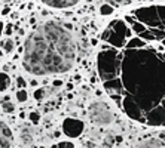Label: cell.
I'll return each mask as SVG.
<instances>
[{"instance_id": "obj_13", "label": "cell", "mask_w": 165, "mask_h": 148, "mask_svg": "<svg viewBox=\"0 0 165 148\" xmlns=\"http://www.w3.org/2000/svg\"><path fill=\"white\" fill-rule=\"evenodd\" d=\"M27 98H28V93H27V91H25L24 88L19 89L18 92H17V101H18V102H25Z\"/></svg>"}, {"instance_id": "obj_9", "label": "cell", "mask_w": 165, "mask_h": 148, "mask_svg": "<svg viewBox=\"0 0 165 148\" xmlns=\"http://www.w3.org/2000/svg\"><path fill=\"white\" fill-rule=\"evenodd\" d=\"M135 147H165V142L162 139H159V138H150V139H146V141H141V142H138V145H135Z\"/></svg>"}, {"instance_id": "obj_6", "label": "cell", "mask_w": 165, "mask_h": 148, "mask_svg": "<svg viewBox=\"0 0 165 148\" xmlns=\"http://www.w3.org/2000/svg\"><path fill=\"white\" fill-rule=\"evenodd\" d=\"M63 130H64V133L67 136L76 138L83 132V122H80L77 119H67L63 123Z\"/></svg>"}, {"instance_id": "obj_7", "label": "cell", "mask_w": 165, "mask_h": 148, "mask_svg": "<svg viewBox=\"0 0 165 148\" xmlns=\"http://www.w3.org/2000/svg\"><path fill=\"white\" fill-rule=\"evenodd\" d=\"M12 145H14L12 130L5 122L0 120V147H12Z\"/></svg>"}, {"instance_id": "obj_10", "label": "cell", "mask_w": 165, "mask_h": 148, "mask_svg": "<svg viewBox=\"0 0 165 148\" xmlns=\"http://www.w3.org/2000/svg\"><path fill=\"white\" fill-rule=\"evenodd\" d=\"M11 85V79L6 73H0V91H5Z\"/></svg>"}, {"instance_id": "obj_8", "label": "cell", "mask_w": 165, "mask_h": 148, "mask_svg": "<svg viewBox=\"0 0 165 148\" xmlns=\"http://www.w3.org/2000/svg\"><path fill=\"white\" fill-rule=\"evenodd\" d=\"M45 5L51 6V8H58V9H64V8H70L77 5L80 0H42Z\"/></svg>"}, {"instance_id": "obj_18", "label": "cell", "mask_w": 165, "mask_h": 148, "mask_svg": "<svg viewBox=\"0 0 165 148\" xmlns=\"http://www.w3.org/2000/svg\"><path fill=\"white\" fill-rule=\"evenodd\" d=\"M17 83H18V88H19V89L25 88V80H24V79H21V77H18V79H17Z\"/></svg>"}, {"instance_id": "obj_4", "label": "cell", "mask_w": 165, "mask_h": 148, "mask_svg": "<svg viewBox=\"0 0 165 148\" xmlns=\"http://www.w3.org/2000/svg\"><path fill=\"white\" fill-rule=\"evenodd\" d=\"M88 117H89L92 125L98 126V128L110 126L112 122H113V113L109 108V105L103 101H97V102L89 105Z\"/></svg>"}, {"instance_id": "obj_19", "label": "cell", "mask_w": 165, "mask_h": 148, "mask_svg": "<svg viewBox=\"0 0 165 148\" xmlns=\"http://www.w3.org/2000/svg\"><path fill=\"white\" fill-rule=\"evenodd\" d=\"M2 31H3V24L0 22V36H2Z\"/></svg>"}, {"instance_id": "obj_12", "label": "cell", "mask_w": 165, "mask_h": 148, "mask_svg": "<svg viewBox=\"0 0 165 148\" xmlns=\"http://www.w3.org/2000/svg\"><path fill=\"white\" fill-rule=\"evenodd\" d=\"M144 46V42L140 39V37H134L132 40H129L127 48H143Z\"/></svg>"}, {"instance_id": "obj_15", "label": "cell", "mask_w": 165, "mask_h": 148, "mask_svg": "<svg viewBox=\"0 0 165 148\" xmlns=\"http://www.w3.org/2000/svg\"><path fill=\"white\" fill-rule=\"evenodd\" d=\"M131 0H109V3L112 5H119V6H122V5H128Z\"/></svg>"}, {"instance_id": "obj_16", "label": "cell", "mask_w": 165, "mask_h": 148, "mask_svg": "<svg viewBox=\"0 0 165 148\" xmlns=\"http://www.w3.org/2000/svg\"><path fill=\"white\" fill-rule=\"evenodd\" d=\"M40 120V116L37 114V113H30V122H33V123H37Z\"/></svg>"}, {"instance_id": "obj_2", "label": "cell", "mask_w": 165, "mask_h": 148, "mask_svg": "<svg viewBox=\"0 0 165 148\" xmlns=\"http://www.w3.org/2000/svg\"><path fill=\"white\" fill-rule=\"evenodd\" d=\"M76 61L72 33L60 24L48 22L27 39L22 64L34 76H52L69 71Z\"/></svg>"}, {"instance_id": "obj_5", "label": "cell", "mask_w": 165, "mask_h": 148, "mask_svg": "<svg viewBox=\"0 0 165 148\" xmlns=\"http://www.w3.org/2000/svg\"><path fill=\"white\" fill-rule=\"evenodd\" d=\"M115 25H116V27L113 28V34H112V36H106L104 39H109L113 45L122 46V45H124V42H125V36L129 34V31L127 30V27L124 25V22H122V21H118Z\"/></svg>"}, {"instance_id": "obj_3", "label": "cell", "mask_w": 165, "mask_h": 148, "mask_svg": "<svg viewBox=\"0 0 165 148\" xmlns=\"http://www.w3.org/2000/svg\"><path fill=\"white\" fill-rule=\"evenodd\" d=\"M135 17L140 22L147 25L146 30L140 33V39L161 42L165 48V6H149L135 11Z\"/></svg>"}, {"instance_id": "obj_17", "label": "cell", "mask_w": 165, "mask_h": 148, "mask_svg": "<svg viewBox=\"0 0 165 148\" xmlns=\"http://www.w3.org/2000/svg\"><path fill=\"white\" fill-rule=\"evenodd\" d=\"M3 108H5V111H8V113H9V111H14L15 107H14V104L8 102V104H3Z\"/></svg>"}, {"instance_id": "obj_1", "label": "cell", "mask_w": 165, "mask_h": 148, "mask_svg": "<svg viewBox=\"0 0 165 148\" xmlns=\"http://www.w3.org/2000/svg\"><path fill=\"white\" fill-rule=\"evenodd\" d=\"M122 107L131 119L165 126V51L127 48L122 61Z\"/></svg>"}, {"instance_id": "obj_11", "label": "cell", "mask_w": 165, "mask_h": 148, "mask_svg": "<svg viewBox=\"0 0 165 148\" xmlns=\"http://www.w3.org/2000/svg\"><path fill=\"white\" fill-rule=\"evenodd\" d=\"M113 11H115V8L110 3H103L100 6V14L101 15H110V14H113Z\"/></svg>"}, {"instance_id": "obj_14", "label": "cell", "mask_w": 165, "mask_h": 148, "mask_svg": "<svg viewBox=\"0 0 165 148\" xmlns=\"http://www.w3.org/2000/svg\"><path fill=\"white\" fill-rule=\"evenodd\" d=\"M12 49H14V42H12L11 39H8V40L5 42V51H6V52H11Z\"/></svg>"}]
</instances>
